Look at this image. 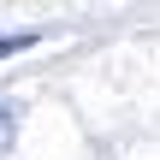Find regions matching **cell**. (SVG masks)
I'll use <instances>...</instances> for the list:
<instances>
[{
	"label": "cell",
	"instance_id": "6da1fadb",
	"mask_svg": "<svg viewBox=\"0 0 160 160\" xmlns=\"http://www.w3.org/2000/svg\"><path fill=\"white\" fill-rule=\"evenodd\" d=\"M24 48H36V36H30V30H18V36H0V59H12V53H24Z\"/></svg>",
	"mask_w": 160,
	"mask_h": 160
}]
</instances>
